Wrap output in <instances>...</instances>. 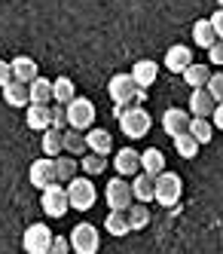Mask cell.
<instances>
[{"label": "cell", "instance_id": "6da1fadb", "mask_svg": "<svg viewBox=\"0 0 223 254\" xmlns=\"http://www.w3.org/2000/svg\"><path fill=\"white\" fill-rule=\"evenodd\" d=\"M180 196H183V181H180V175H174V172H159L156 175V190H153V199L162 205V208H174L177 202H180Z\"/></svg>", "mask_w": 223, "mask_h": 254}, {"label": "cell", "instance_id": "7a4b0ae2", "mask_svg": "<svg viewBox=\"0 0 223 254\" xmlns=\"http://www.w3.org/2000/svg\"><path fill=\"white\" fill-rule=\"evenodd\" d=\"M67 202H70V208H77V211H86V208H92L95 205V199H98V190H95V184H92L89 178H77L73 175L70 181H67Z\"/></svg>", "mask_w": 223, "mask_h": 254}, {"label": "cell", "instance_id": "3957f363", "mask_svg": "<svg viewBox=\"0 0 223 254\" xmlns=\"http://www.w3.org/2000/svg\"><path fill=\"white\" fill-rule=\"evenodd\" d=\"M40 208L46 211V217H64V214L70 211L64 184H58V181L46 184V187H43V196H40Z\"/></svg>", "mask_w": 223, "mask_h": 254}, {"label": "cell", "instance_id": "277c9868", "mask_svg": "<svg viewBox=\"0 0 223 254\" xmlns=\"http://www.w3.org/2000/svg\"><path fill=\"white\" fill-rule=\"evenodd\" d=\"M64 111H67V126H73V129H89L92 123H95V104H92L89 98H80V95H73L67 104H64Z\"/></svg>", "mask_w": 223, "mask_h": 254}, {"label": "cell", "instance_id": "5b68a950", "mask_svg": "<svg viewBox=\"0 0 223 254\" xmlns=\"http://www.w3.org/2000/svg\"><path fill=\"white\" fill-rule=\"evenodd\" d=\"M101 248V233L92 224H77L70 230V251L77 254H95Z\"/></svg>", "mask_w": 223, "mask_h": 254}, {"label": "cell", "instance_id": "8992f818", "mask_svg": "<svg viewBox=\"0 0 223 254\" xmlns=\"http://www.w3.org/2000/svg\"><path fill=\"white\" fill-rule=\"evenodd\" d=\"M138 92H141V89L135 86L132 74H113V77H110V83H107V95H110V101H113L116 107L132 104V98Z\"/></svg>", "mask_w": 223, "mask_h": 254}, {"label": "cell", "instance_id": "52a82bcc", "mask_svg": "<svg viewBox=\"0 0 223 254\" xmlns=\"http://www.w3.org/2000/svg\"><path fill=\"white\" fill-rule=\"evenodd\" d=\"M119 129L128 138H144L150 132V114L141 111V107H132V111H119Z\"/></svg>", "mask_w": 223, "mask_h": 254}, {"label": "cell", "instance_id": "ba28073f", "mask_svg": "<svg viewBox=\"0 0 223 254\" xmlns=\"http://www.w3.org/2000/svg\"><path fill=\"white\" fill-rule=\"evenodd\" d=\"M104 199H107V205H110V208L125 211L128 205H132V184H128L122 175L110 178V181H107V190H104Z\"/></svg>", "mask_w": 223, "mask_h": 254}, {"label": "cell", "instance_id": "9c48e42d", "mask_svg": "<svg viewBox=\"0 0 223 254\" xmlns=\"http://www.w3.org/2000/svg\"><path fill=\"white\" fill-rule=\"evenodd\" d=\"M49 242H52V230L46 224H31L25 230V236H22V248L28 254H46Z\"/></svg>", "mask_w": 223, "mask_h": 254}, {"label": "cell", "instance_id": "30bf717a", "mask_svg": "<svg viewBox=\"0 0 223 254\" xmlns=\"http://www.w3.org/2000/svg\"><path fill=\"white\" fill-rule=\"evenodd\" d=\"M28 111H25V123L31 126L34 132H43L46 126H52V107H49V101L43 104V101H28L25 104Z\"/></svg>", "mask_w": 223, "mask_h": 254}, {"label": "cell", "instance_id": "8fae6325", "mask_svg": "<svg viewBox=\"0 0 223 254\" xmlns=\"http://www.w3.org/2000/svg\"><path fill=\"white\" fill-rule=\"evenodd\" d=\"M190 111H180V107H168V111L162 114V129L165 135H180V132H187V126H190Z\"/></svg>", "mask_w": 223, "mask_h": 254}, {"label": "cell", "instance_id": "7c38bea8", "mask_svg": "<svg viewBox=\"0 0 223 254\" xmlns=\"http://www.w3.org/2000/svg\"><path fill=\"white\" fill-rule=\"evenodd\" d=\"M156 77H159V64H156L153 59H141V62H135V64H132V80H135V86H138V89L153 86V83H156Z\"/></svg>", "mask_w": 223, "mask_h": 254}, {"label": "cell", "instance_id": "4fadbf2b", "mask_svg": "<svg viewBox=\"0 0 223 254\" xmlns=\"http://www.w3.org/2000/svg\"><path fill=\"white\" fill-rule=\"evenodd\" d=\"M113 169H116V175H122V178H132L135 172H141V153L132 150V147H122V150L116 153V159H113Z\"/></svg>", "mask_w": 223, "mask_h": 254}, {"label": "cell", "instance_id": "5bb4252c", "mask_svg": "<svg viewBox=\"0 0 223 254\" xmlns=\"http://www.w3.org/2000/svg\"><path fill=\"white\" fill-rule=\"evenodd\" d=\"M162 62H165V67H168L171 74H180V70L193 62V52H190V46L174 43V46H168V52H165V59H162Z\"/></svg>", "mask_w": 223, "mask_h": 254}, {"label": "cell", "instance_id": "9a60e30c", "mask_svg": "<svg viewBox=\"0 0 223 254\" xmlns=\"http://www.w3.org/2000/svg\"><path fill=\"white\" fill-rule=\"evenodd\" d=\"M214 95L208 92L205 86H196L193 89V95H190V114L193 117H211V111H214Z\"/></svg>", "mask_w": 223, "mask_h": 254}, {"label": "cell", "instance_id": "2e32d148", "mask_svg": "<svg viewBox=\"0 0 223 254\" xmlns=\"http://www.w3.org/2000/svg\"><path fill=\"white\" fill-rule=\"evenodd\" d=\"M153 190H156V178L153 175H147V172H135L132 175V199H138V202H150Z\"/></svg>", "mask_w": 223, "mask_h": 254}, {"label": "cell", "instance_id": "e0dca14e", "mask_svg": "<svg viewBox=\"0 0 223 254\" xmlns=\"http://www.w3.org/2000/svg\"><path fill=\"white\" fill-rule=\"evenodd\" d=\"M28 178H31V184H34L37 190H43L46 184H52V181H55V172H52V156H49V159H34V162H31Z\"/></svg>", "mask_w": 223, "mask_h": 254}, {"label": "cell", "instance_id": "ac0fdd59", "mask_svg": "<svg viewBox=\"0 0 223 254\" xmlns=\"http://www.w3.org/2000/svg\"><path fill=\"white\" fill-rule=\"evenodd\" d=\"M86 150H95V153H110L113 150V135L107 129H86Z\"/></svg>", "mask_w": 223, "mask_h": 254}, {"label": "cell", "instance_id": "d6986e66", "mask_svg": "<svg viewBox=\"0 0 223 254\" xmlns=\"http://www.w3.org/2000/svg\"><path fill=\"white\" fill-rule=\"evenodd\" d=\"M0 92H3V101L9 104V107H25L28 104V83H22V80H9L3 89H0Z\"/></svg>", "mask_w": 223, "mask_h": 254}, {"label": "cell", "instance_id": "ffe728a7", "mask_svg": "<svg viewBox=\"0 0 223 254\" xmlns=\"http://www.w3.org/2000/svg\"><path fill=\"white\" fill-rule=\"evenodd\" d=\"M52 172H55V181H58V184H67V181L77 175V159L64 156V150H61L58 156H52Z\"/></svg>", "mask_w": 223, "mask_h": 254}, {"label": "cell", "instance_id": "44dd1931", "mask_svg": "<svg viewBox=\"0 0 223 254\" xmlns=\"http://www.w3.org/2000/svg\"><path fill=\"white\" fill-rule=\"evenodd\" d=\"M9 67H12V77L22 80V83H31L37 74H40V70H37V62H34L31 56H18V59H12Z\"/></svg>", "mask_w": 223, "mask_h": 254}, {"label": "cell", "instance_id": "7402d4cb", "mask_svg": "<svg viewBox=\"0 0 223 254\" xmlns=\"http://www.w3.org/2000/svg\"><path fill=\"white\" fill-rule=\"evenodd\" d=\"M187 132H190L199 144H211V138H214V123H211L208 117H190Z\"/></svg>", "mask_w": 223, "mask_h": 254}, {"label": "cell", "instance_id": "603a6c76", "mask_svg": "<svg viewBox=\"0 0 223 254\" xmlns=\"http://www.w3.org/2000/svg\"><path fill=\"white\" fill-rule=\"evenodd\" d=\"M180 74H183V83L196 89V86H205V83H208V77H211V67H208V64H202V62H190L187 67L180 70Z\"/></svg>", "mask_w": 223, "mask_h": 254}, {"label": "cell", "instance_id": "cb8c5ba5", "mask_svg": "<svg viewBox=\"0 0 223 254\" xmlns=\"http://www.w3.org/2000/svg\"><path fill=\"white\" fill-rule=\"evenodd\" d=\"M28 101H43V104L52 101V80L37 74V77L28 83Z\"/></svg>", "mask_w": 223, "mask_h": 254}, {"label": "cell", "instance_id": "d4e9b609", "mask_svg": "<svg viewBox=\"0 0 223 254\" xmlns=\"http://www.w3.org/2000/svg\"><path fill=\"white\" fill-rule=\"evenodd\" d=\"M61 141H64V153H70V156H83L86 153V132L83 129H70L67 132H61Z\"/></svg>", "mask_w": 223, "mask_h": 254}, {"label": "cell", "instance_id": "484cf974", "mask_svg": "<svg viewBox=\"0 0 223 254\" xmlns=\"http://www.w3.org/2000/svg\"><path fill=\"white\" fill-rule=\"evenodd\" d=\"M141 172H147V175H159V172H165V153L162 150H156V147H150V150H144L141 153Z\"/></svg>", "mask_w": 223, "mask_h": 254}, {"label": "cell", "instance_id": "4316f807", "mask_svg": "<svg viewBox=\"0 0 223 254\" xmlns=\"http://www.w3.org/2000/svg\"><path fill=\"white\" fill-rule=\"evenodd\" d=\"M125 221H128V230L138 233V230H144L147 224H150V208H144V202L128 205L125 208Z\"/></svg>", "mask_w": 223, "mask_h": 254}, {"label": "cell", "instance_id": "83f0119b", "mask_svg": "<svg viewBox=\"0 0 223 254\" xmlns=\"http://www.w3.org/2000/svg\"><path fill=\"white\" fill-rule=\"evenodd\" d=\"M61 150H64L61 129H55V126H46V129H43V153H46V156H58Z\"/></svg>", "mask_w": 223, "mask_h": 254}, {"label": "cell", "instance_id": "f1b7e54d", "mask_svg": "<svg viewBox=\"0 0 223 254\" xmlns=\"http://www.w3.org/2000/svg\"><path fill=\"white\" fill-rule=\"evenodd\" d=\"M73 95H77V86H73V80H70V77H58V80H52V101L67 104Z\"/></svg>", "mask_w": 223, "mask_h": 254}, {"label": "cell", "instance_id": "f546056e", "mask_svg": "<svg viewBox=\"0 0 223 254\" xmlns=\"http://www.w3.org/2000/svg\"><path fill=\"white\" fill-rule=\"evenodd\" d=\"M214 40H217V34H214L211 22H208V19H199V22L193 25V43H196V46H202V49H208Z\"/></svg>", "mask_w": 223, "mask_h": 254}, {"label": "cell", "instance_id": "4dcf8cb0", "mask_svg": "<svg viewBox=\"0 0 223 254\" xmlns=\"http://www.w3.org/2000/svg\"><path fill=\"white\" fill-rule=\"evenodd\" d=\"M171 141H174V150H177L183 159H193V156L199 153V147H202V144H199L190 132H180V135H174Z\"/></svg>", "mask_w": 223, "mask_h": 254}, {"label": "cell", "instance_id": "1f68e13d", "mask_svg": "<svg viewBox=\"0 0 223 254\" xmlns=\"http://www.w3.org/2000/svg\"><path fill=\"white\" fill-rule=\"evenodd\" d=\"M104 227H107L110 236H128V233H132V230H128V221H125V211H116V208H110Z\"/></svg>", "mask_w": 223, "mask_h": 254}, {"label": "cell", "instance_id": "d6a6232c", "mask_svg": "<svg viewBox=\"0 0 223 254\" xmlns=\"http://www.w3.org/2000/svg\"><path fill=\"white\" fill-rule=\"evenodd\" d=\"M104 169H107V153H95V150L83 153V172L86 175H101Z\"/></svg>", "mask_w": 223, "mask_h": 254}, {"label": "cell", "instance_id": "836d02e7", "mask_svg": "<svg viewBox=\"0 0 223 254\" xmlns=\"http://www.w3.org/2000/svg\"><path fill=\"white\" fill-rule=\"evenodd\" d=\"M205 89L214 95V101H223V74H211L208 83H205Z\"/></svg>", "mask_w": 223, "mask_h": 254}, {"label": "cell", "instance_id": "e575fe53", "mask_svg": "<svg viewBox=\"0 0 223 254\" xmlns=\"http://www.w3.org/2000/svg\"><path fill=\"white\" fill-rule=\"evenodd\" d=\"M208 62H211V64H223V37H217V40L208 46Z\"/></svg>", "mask_w": 223, "mask_h": 254}, {"label": "cell", "instance_id": "d590c367", "mask_svg": "<svg viewBox=\"0 0 223 254\" xmlns=\"http://www.w3.org/2000/svg\"><path fill=\"white\" fill-rule=\"evenodd\" d=\"M52 126H55V129L67 126V111H64V104H58V101H55V107H52Z\"/></svg>", "mask_w": 223, "mask_h": 254}, {"label": "cell", "instance_id": "8d00e7d4", "mask_svg": "<svg viewBox=\"0 0 223 254\" xmlns=\"http://www.w3.org/2000/svg\"><path fill=\"white\" fill-rule=\"evenodd\" d=\"M49 251H55V254H64V251H70V239H64V236H55V233H52Z\"/></svg>", "mask_w": 223, "mask_h": 254}, {"label": "cell", "instance_id": "74e56055", "mask_svg": "<svg viewBox=\"0 0 223 254\" xmlns=\"http://www.w3.org/2000/svg\"><path fill=\"white\" fill-rule=\"evenodd\" d=\"M208 22H211V28H214V34H217V37H223V9H214Z\"/></svg>", "mask_w": 223, "mask_h": 254}, {"label": "cell", "instance_id": "f35d334b", "mask_svg": "<svg viewBox=\"0 0 223 254\" xmlns=\"http://www.w3.org/2000/svg\"><path fill=\"white\" fill-rule=\"evenodd\" d=\"M211 123H214V129H220V132H223V101H217V104H214V111H211Z\"/></svg>", "mask_w": 223, "mask_h": 254}, {"label": "cell", "instance_id": "ab89813d", "mask_svg": "<svg viewBox=\"0 0 223 254\" xmlns=\"http://www.w3.org/2000/svg\"><path fill=\"white\" fill-rule=\"evenodd\" d=\"M9 80H12V67H9V62H0V89H3Z\"/></svg>", "mask_w": 223, "mask_h": 254}]
</instances>
